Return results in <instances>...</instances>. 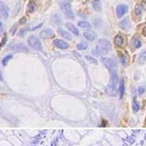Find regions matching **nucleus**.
Returning a JSON list of instances; mask_svg holds the SVG:
<instances>
[{"label":"nucleus","mask_w":146,"mask_h":146,"mask_svg":"<svg viewBox=\"0 0 146 146\" xmlns=\"http://www.w3.org/2000/svg\"><path fill=\"white\" fill-rule=\"evenodd\" d=\"M28 43L30 46H32V48H35L37 50L42 51V44L38 40V38L35 36H30L28 38Z\"/></svg>","instance_id":"obj_4"},{"label":"nucleus","mask_w":146,"mask_h":146,"mask_svg":"<svg viewBox=\"0 0 146 146\" xmlns=\"http://www.w3.org/2000/svg\"><path fill=\"white\" fill-rule=\"evenodd\" d=\"M144 92H145V89H144V88H142V87L139 88V89H138V93H139L140 96H142Z\"/></svg>","instance_id":"obj_28"},{"label":"nucleus","mask_w":146,"mask_h":146,"mask_svg":"<svg viewBox=\"0 0 146 146\" xmlns=\"http://www.w3.org/2000/svg\"><path fill=\"white\" fill-rule=\"evenodd\" d=\"M27 30H28V28H21L20 30V32L18 33V36H24L26 32H27Z\"/></svg>","instance_id":"obj_26"},{"label":"nucleus","mask_w":146,"mask_h":146,"mask_svg":"<svg viewBox=\"0 0 146 146\" xmlns=\"http://www.w3.org/2000/svg\"><path fill=\"white\" fill-rule=\"evenodd\" d=\"M118 83V76L116 70L110 71V82L107 88V93L114 95L116 93V88Z\"/></svg>","instance_id":"obj_1"},{"label":"nucleus","mask_w":146,"mask_h":146,"mask_svg":"<svg viewBox=\"0 0 146 146\" xmlns=\"http://www.w3.org/2000/svg\"><path fill=\"white\" fill-rule=\"evenodd\" d=\"M60 8L64 13V15L67 18H69V19L75 18V15L72 10L71 4H70V2L69 0H62L60 2Z\"/></svg>","instance_id":"obj_3"},{"label":"nucleus","mask_w":146,"mask_h":146,"mask_svg":"<svg viewBox=\"0 0 146 146\" xmlns=\"http://www.w3.org/2000/svg\"><path fill=\"white\" fill-rule=\"evenodd\" d=\"M119 91H120V97L121 98L123 97V93L125 92V85H124V82L123 81L121 82V85H120V88H119Z\"/></svg>","instance_id":"obj_21"},{"label":"nucleus","mask_w":146,"mask_h":146,"mask_svg":"<svg viewBox=\"0 0 146 146\" xmlns=\"http://www.w3.org/2000/svg\"><path fill=\"white\" fill-rule=\"evenodd\" d=\"M142 4H137L135 6V8H134V13L136 16H140L142 12Z\"/></svg>","instance_id":"obj_19"},{"label":"nucleus","mask_w":146,"mask_h":146,"mask_svg":"<svg viewBox=\"0 0 146 146\" xmlns=\"http://www.w3.org/2000/svg\"><path fill=\"white\" fill-rule=\"evenodd\" d=\"M53 34H54V33H53V30H51L50 28H46V29H44L41 32L40 34V36L41 38L46 40V39H49V38L52 37L53 36Z\"/></svg>","instance_id":"obj_8"},{"label":"nucleus","mask_w":146,"mask_h":146,"mask_svg":"<svg viewBox=\"0 0 146 146\" xmlns=\"http://www.w3.org/2000/svg\"><path fill=\"white\" fill-rule=\"evenodd\" d=\"M146 61V50L142 51L138 57V64L140 65L144 64Z\"/></svg>","instance_id":"obj_15"},{"label":"nucleus","mask_w":146,"mask_h":146,"mask_svg":"<svg viewBox=\"0 0 146 146\" xmlns=\"http://www.w3.org/2000/svg\"><path fill=\"white\" fill-rule=\"evenodd\" d=\"M58 33H59V34L60 36H61L63 38H64L66 40H72V36L70 35V34L67 32H66L63 28H59L58 29Z\"/></svg>","instance_id":"obj_14"},{"label":"nucleus","mask_w":146,"mask_h":146,"mask_svg":"<svg viewBox=\"0 0 146 146\" xmlns=\"http://www.w3.org/2000/svg\"><path fill=\"white\" fill-rule=\"evenodd\" d=\"M142 34L144 35V36H146V27L143 28V30H142Z\"/></svg>","instance_id":"obj_31"},{"label":"nucleus","mask_w":146,"mask_h":146,"mask_svg":"<svg viewBox=\"0 0 146 146\" xmlns=\"http://www.w3.org/2000/svg\"><path fill=\"white\" fill-rule=\"evenodd\" d=\"M34 10H35V5H34V4L30 2L28 4V11L29 12H32L34 11Z\"/></svg>","instance_id":"obj_24"},{"label":"nucleus","mask_w":146,"mask_h":146,"mask_svg":"<svg viewBox=\"0 0 146 146\" xmlns=\"http://www.w3.org/2000/svg\"><path fill=\"white\" fill-rule=\"evenodd\" d=\"M145 126H146V120H145Z\"/></svg>","instance_id":"obj_35"},{"label":"nucleus","mask_w":146,"mask_h":146,"mask_svg":"<svg viewBox=\"0 0 146 146\" xmlns=\"http://www.w3.org/2000/svg\"><path fill=\"white\" fill-rule=\"evenodd\" d=\"M12 58V54H10V55H8L7 56H5L2 59V64L4 65V66H6L7 64L8 63V61L11 59Z\"/></svg>","instance_id":"obj_22"},{"label":"nucleus","mask_w":146,"mask_h":146,"mask_svg":"<svg viewBox=\"0 0 146 146\" xmlns=\"http://www.w3.org/2000/svg\"><path fill=\"white\" fill-rule=\"evenodd\" d=\"M83 36L89 41H93L97 38V34L92 31H86L83 33Z\"/></svg>","instance_id":"obj_12"},{"label":"nucleus","mask_w":146,"mask_h":146,"mask_svg":"<svg viewBox=\"0 0 146 146\" xmlns=\"http://www.w3.org/2000/svg\"><path fill=\"white\" fill-rule=\"evenodd\" d=\"M66 26L68 28L69 31L71 32L73 34H75V36H78L79 35V32H78V29H77L74 25L72 24V23H70V22H67V23H66Z\"/></svg>","instance_id":"obj_13"},{"label":"nucleus","mask_w":146,"mask_h":146,"mask_svg":"<svg viewBox=\"0 0 146 146\" xmlns=\"http://www.w3.org/2000/svg\"><path fill=\"white\" fill-rule=\"evenodd\" d=\"M26 22V17H23L20 20V24H24Z\"/></svg>","instance_id":"obj_30"},{"label":"nucleus","mask_w":146,"mask_h":146,"mask_svg":"<svg viewBox=\"0 0 146 146\" xmlns=\"http://www.w3.org/2000/svg\"><path fill=\"white\" fill-rule=\"evenodd\" d=\"M114 42H115V44L117 45V46H118V47H122V46H123V39L121 35L118 34V35H116L115 37Z\"/></svg>","instance_id":"obj_17"},{"label":"nucleus","mask_w":146,"mask_h":146,"mask_svg":"<svg viewBox=\"0 0 146 146\" xmlns=\"http://www.w3.org/2000/svg\"><path fill=\"white\" fill-rule=\"evenodd\" d=\"M121 63L123 65H126V63H127V59H126V56L124 55H121Z\"/></svg>","instance_id":"obj_27"},{"label":"nucleus","mask_w":146,"mask_h":146,"mask_svg":"<svg viewBox=\"0 0 146 146\" xmlns=\"http://www.w3.org/2000/svg\"><path fill=\"white\" fill-rule=\"evenodd\" d=\"M77 48L78 50H85V49L88 48V44L86 42H81L79 44H77Z\"/></svg>","instance_id":"obj_20"},{"label":"nucleus","mask_w":146,"mask_h":146,"mask_svg":"<svg viewBox=\"0 0 146 146\" xmlns=\"http://www.w3.org/2000/svg\"><path fill=\"white\" fill-rule=\"evenodd\" d=\"M0 7H1V16L2 18H8V8L6 4H4V2H1V4H0Z\"/></svg>","instance_id":"obj_10"},{"label":"nucleus","mask_w":146,"mask_h":146,"mask_svg":"<svg viewBox=\"0 0 146 146\" xmlns=\"http://www.w3.org/2000/svg\"><path fill=\"white\" fill-rule=\"evenodd\" d=\"M0 24H1V32H2V23L1 22Z\"/></svg>","instance_id":"obj_33"},{"label":"nucleus","mask_w":146,"mask_h":146,"mask_svg":"<svg viewBox=\"0 0 146 146\" xmlns=\"http://www.w3.org/2000/svg\"><path fill=\"white\" fill-rule=\"evenodd\" d=\"M6 40H7V35H6V34H4V37H3V40H2V42H1V47H2V46L5 44Z\"/></svg>","instance_id":"obj_29"},{"label":"nucleus","mask_w":146,"mask_h":146,"mask_svg":"<svg viewBox=\"0 0 146 146\" xmlns=\"http://www.w3.org/2000/svg\"><path fill=\"white\" fill-rule=\"evenodd\" d=\"M111 48H112V46H111V44L109 41L106 40H101L98 42V45L96 48L97 49L96 50L98 54L104 56V55H106L109 53L111 50Z\"/></svg>","instance_id":"obj_2"},{"label":"nucleus","mask_w":146,"mask_h":146,"mask_svg":"<svg viewBox=\"0 0 146 146\" xmlns=\"http://www.w3.org/2000/svg\"><path fill=\"white\" fill-rule=\"evenodd\" d=\"M132 42V44H133L135 48H140L142 46V42H141V40H140V36L137 35V34H135L133 36Z\"/></svg>","instance_id":"obj_11"},{"label":"nucleus","mask_w":146,"mask_h":146,"mask_svg":"<svg viewBox=\"0 0 146 146\" xmlns=\"http://www.w3.org/2000/svg\"><path fill=\"white\" fill-rule=\"evenodd\" d=\"M139 108H140V105H139V104H138V101L134 100V102H133V105H132L133 111H134V113H137L138 110H139Z\"/></svg>","instance_id":"obj_23"},{"label":"nucleus","mask_w":146,"mask_h":146,"mask_svg":"<svg viewBox=\"0 0 146 146\" xmlns=\"http://www.w3.org/2000/svg\"><path fill=\"white\" fill-rule=\"evenodd\" d=\"M101 61H102V63L105 64V66L109 69L110 71L116 70L117 69V64L113 59H112L110 58H102Z\"/></svg>","instance_id":"obj_5"},{"label":"nucleus","mask_w":146,"mask_h":146,"mask_svg":"<svg viewBox=\"0 0 146 146\" xmlns=\"http://www.w3.org/2000/svg\"><path fill=\"white\" fill-rule=\"evenodd\" d=\"M53 43L57 48L60 49H67L69 47L67 42H66L64 40H58V39L55 40L53 41Z\"/></svg>","instance_id":"obj_9"},{"label":"nucleus","mask_w":146,"mask_h":146,"mask_svg":"<svg viewBox=\"0 0 146 146\" xmlns=\"http://www.w3.org/2000/svg\"><path fill=\"white\" fill-rule=\"evenodd\" d=\"M42 25V23H41L40 24V25H38V26H36V27H34V28H32V29L33 30H34V29H36V28H40V27H41V26Z\"/></svg>","instance_id":"obj_32"},{"label":"nucleus","mask_w":146,"mask_h":146,"mask_svg":"<svg viewBox=\"0 0 146 146\" xmlns=\"http://www.w3.org/2000/svg\"><path fill=\"white\" fill-rule=\"evenodd\" d=\"M141 1H142L143 3H146V0H141Z\"/></svg>","instance_id":"obj_34"},{"label":"nucleus","mask_w":146,"mask_h":146,"mask_svg":"<svg viewBox=\"0 0 146 146\" xmlns=\"http://www.w3.org/2000/svg\"><path fill=\"white\" fill-rule=\"evenodd\" d=\"M77 25L80 26V27H81V28H89L91 27V25L89 22H87V21H79L78 23H77Z\"/></svg>","instance_id":"obj_18"},{"label":"nucleus","mask_w":146,"mask_h":146,"mask_svg":"<svg viewBox=\"0 0 146 146\" xmlns=\"http://www.w3.org/2000/svg\"><path fill=\"white\" fill-rule=\"evenodd\" d=\"M119 26H120V28L123 29V30H126L127 28H129V18H124L123 20H122L120 24H119Z\"/></svg>","instance_id":"obj_16"},{"label":"nucleus","mask_w":146,"mask_h":146,"mask_svg":"<svg viewBox=\"0 0 146 146\" xmlns=\"http://www.w3.org/2000/svg\"><path fill=\"white\" fill-rule=\"evenodd\" d=\"M85 58H86V59L89 61V62H91V63H93L94 64H97V61H96V59H94L92 57L89 56H86Z\"/></svg>","instance_id":"obj_25"},{"label":"nucleus","mask_w":146,"mask_h":146,"mask_svg":"<svg viewBox=\"0 0 146 146\" xmlns=\"http://www.w3.org/2000/svg\"><path fill=\"white\" fill-rule=\"evenodd\" d=\"M128 11V6L125 4H120L116 8V15L118 18H121Z\"/></svg>","instance_id":"obj_7"},{"label":"nucleus","mask_w":146,"mask_h":146,"mask_svg":"<svg viewBox=\"0 0 146 146\" xmlns=\"http://www.w3.org/2000/svg\"><path fill=\"white\" fill-rule=\"evenodd\" d=\"M10 49L15 52H28V48L23 43H16L10 46Z\"/></svg>","instance_id":"obj_6"}]
</instances>
